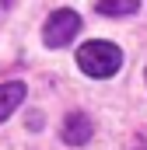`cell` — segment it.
<instances>
[{"instance_id":"cell-3","label":"cell","mask_w":147,"mask_h":150,"mask_svg":"<svg viewBox=\"0 0 147 150\" xmlns=\"http://www.w3.org/2000/svg\"><path fill=\"white\" fill-rule=\"evenodd\" d=\"M91 133H95V126H91V119L84 112H70L63 119V143L67 147H84L91 140Z\"/></svg>"},{"instance_id":"cell-5","label":"cell","mask_w":147,"mask_h":150,"mask_svg":"<svg viewBox=\"0 0 147 150\" xmlns=\"http://www.w3.org/2000/svg\"><path fill=\"white\" fill-rule=\"evenodd\" d=\"M95 11L105 18H130L133 11H140V0H98Z\"/></svg>"},{"instance_id":"cell-4","label":"cell","mask_w":147,"mask_h":150,"mask_svg":"<svg viewBox=\"0 0 147 150\" xmlns=\"http://www.w3.org/2000/svg\"><path fill=\"white\" fill-rule=\"evenodd\" d=\"M21 101H25V84H21V80H7V84H0V122L18 112Z\"/></svg>"},{"instance_id":"cell-6","label":"cell","mask_w":147,"mask_h":150,"mask_svg":"<svg viewBox=\"0 0 147 150\" xmlns=\"http://www.w3.org/2000/svg\"><path fill=\"white\" fill-rule=\"evenodd\" d=\"M137 150H147V140H140V147H137Z\"/></svg>"},{"instance_id":"cell-7","label":"cell","mask_w":147,"mask_h":150,"mask_svg":"<svg viewBox=\"0 0 147 150\" xmlns=\"http://www.w3.org/2000/svg\"><path fill=\"white\" fill-rule=\"evenodd\" d=\"M144 77H147V70H144Z\"/></svg>"},{"instance_id":"cell-2","label":"cell","mask_w":147,"mask_h":150,"mask_svg":"<svg viewBox=\"0 0 147 150\" xmlns=\"http://www.w3.org/2000/svg\"><path fill=\"white\" fill-rule=\"evenodd\" d=\"M77 32H81V14L70 11V7H60V11L49 14V21L42 28V42L49 49H63V45H70L77 38Z\"/></svg>"},{"instance_id":"cell-1","label":"cell","mask_w":147,"mask_h":150,"mask_svg":"<svg viewBox=\"0 0 147 150\" xmlns=\"http://www.w3.org/2000/svg\"><path fill=\"white\" fill-rule=\"evenodd\" d=\"M77 67L95 80H105L123 67V52L116 42H84L77 49Z\"/></svg>"}]
</instances>
